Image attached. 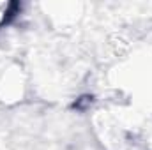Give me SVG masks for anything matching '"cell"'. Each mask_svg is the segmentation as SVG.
<instances>
[{
  "label": "cell",
  "mask_w": 152,
  "mask_h": 150,
  "mask_svg": "<svg viewBox=\"0 0 152 150\" xmlns=\"http://www.w3.org/2000/svg\"><path fill=\"white\" fill-rule=\"evenodd\" d=\"M14 11H16V4L7 2V0H0V32L11 21V18L14 16Z\"/></svg>",
  "instance_id": "obj_1"
}]
</instances>
